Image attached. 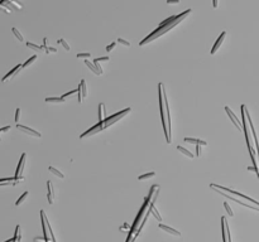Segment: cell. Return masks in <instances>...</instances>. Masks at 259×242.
<instances>
[{
    "label": "cell",
    "instance_id": "1",
    "mask_svg": "<svg viewBox=\"0 0 259 242\" xmlns=\"http://www.w3.org/2000/svg\"><path fill=\"white\" fill-rule=\"evenodd\" d=\"M157 189H158V185H153V187H152V189H151V193H149V196H148V197L146 198V201H144L143 206H142V208H141V212H139V213H138L137 218H135L134 223H133V226H131V228H130V231H129V236H128V240H126V242H130V237L133 236V233H134V232H137L138 227H139V222H141V219H142V218L144 217V213H146V209H147L148 204H149V201H151V198H152V196H153L154 190H157Z\"/></svg>",
    "mask_w": 259,
    "mask_h": 242
},
{
    "label": "cell",
    "instance_id": "2",
    "mask_svg": "<svg viewBox=\"0 0 259 242\" xmlns=\"http://www.w3.org/2000/svg\"><path fill=\"white\" fill-rule=\"evenodd\" d=\"M210 188H218V189H220V190H226V192H229L230 194H235V196L240 197V198H243V199H247V201L252 202L253 204H255V206H258V207H259V202L254 201L253 198H250V197H248V196H245V194H241V193H239V192H235V190H233V189L225 188V187H220V185H218V184H212V183L210 184Z\"/></svg>",
    "mask_w": 259,
    "mask_h": 242
},
{
    "label": "cell",
    "instance_id": "3",
    "mask_svg": "<svg viewBox=\"0 0 259 242\" xmlns=\"http://www.w3.org/2000/svg\"><path fill=\"white\" fill-rule=\"evenodd\" d=\"M131 111L130 109H125V110H123L121 112H118V114H115V115H113V116H110V117H108V119H105L104 120V126H105V129L108 126H110V125H113V124H115L116 121H119L121 117H124L125 115H128V114Z\"/></svg>",
    "mask_w": 259,
    "mask_h": 242
},
{
    "label": "cell",
    "instance_id": "4",
    "mask_svg": "<svg viewBox=\"0 0 259 242\" xmlns=\"http://www.w3.org/2000/svg\"><path fill=\"white\" fill-rule=\"evenodd\" d=\"M212 189H214L216 193H219V194H221V196H224V197H226V198H229V199H231L233 202H236L238 204H241V206H244V207L252 208V209L258 211V212H259V207H258V206H250V204H248V203H245V202H241V201H239V199H236V198H234V197H231V194H226V193H224V192H221V190L218 189V188H212Z\"/></svg>",
    "mask_w": 259,
    "mask_h": 242
},
{
    "label": "cell",
    "instance_id": "5",
    "mask_svg": "<svg viewBox=\"0 0 259 242\" xmlns=\"http://www.w3.org/2000/svg\"><path fill=\"white\" fill-rule=\"evenodd\" d=\"M105 129V126H104V121H99V124L97 125H95L94 127H91L90 130H87L86 133H83V134H81V139H85L86 136H91V135H94V134H97V133H100V131H103Z\"/></svg>",
    "mask_w": 259,
    "mask_h": 242
},
{
    "label": "cell",
    "instance_id": "6",
    "mask_svg": "<svg viewBox=\"0 0 259 242\" xmlns=\"http://www.w3.org/2000/svg\"><path fill=\"white\" fill-rule=\"evenodd\" d=\"M25 159H27V154H22V158H20V161L18 164V167H16V172H15V178H18V179H22L24 180V175H23V170H24V167H25Z\"/></svg>",
    "mask_w": 259,
    "mask_h": 242
},
{
    "label": "cell",
    "instance_id": "7",
    "mask_svg": "<svg viewBox=\"0 0 259 242\" xmlns=\"http://www.w3.org/2000/svg\"><path fill=\"white\" fill-rule=\"evenodd\" d=\"M16 129L18 130H20V131H23L24 134H27V135H31V136H33V138H42V134L39 133V131H36V130H33V129H31V127H28V126H24V125H16Z\"/></svg>",
    "mask_w": 259,
    "mask_h": 242
},
{
    "label": "cell",
    "instance_id": "8",
    "mask_svg": "<svg viewBox=\"0 0 259 242\" xmlns=\"http://www.w3.org/2000/svg\"><path fill=\"white\" fill-rule=\"evenodd\" d=\"M22 179H18V178L13 177V178H4V179H0V187H14L19 183Z\"/></svg>",
    "mask_w": 259,
    "mask_h": 242
},
{
    "label": "cell",
    "instance_id": "9",
    "mask_svg": "<svg viewBox=\"0 0 259 242\" xmlns=\"http://www.w3.org/2000/svg\"><path fill=\"white\" fill-rule=\"evenodd\" d=\"M225 111H226V114L229 115V117L231 119V121H233V124H234L235 126H236V129L238 130H240L241 131V125H240V121L238 120V117L234 115V112L230 110V107H228V106H225Z\"/></svg>",
    "mask_w": 259,
    "mask_h": 242
},
{
    "label": "cell",
    "instance_id": "10",
    "mask_svg": "<svg viewBox=\"0 0 259 242\" xmlns=\"http://www.w3.org/2000/svg\"><path fill=\"white\" fill-rule=\"evenodd\" d=\"M47 188H48V194H47V199H48V203L49 204H52V203H54V189H53V185L52 183H51V180L47 182Z\"/></svg>",
    "mask_w": 259,
    "mask_h": 242
},
{
    "label": "cell",
    "instance_id": "11",
    "mask_svg": "<svg viewBox=\"0 0 259 242\" xmlns=\"http://www.w3.org/2000/svg\"><path fill=\"white\" fill-rule=\"evenodd\" d=\"M20 68H22V65H18V66H15L14 68H13L9 73H6L5 76H4V77L1 78V82H6L8 79H9L10 77H13V76H15L16 73H18V72L20 71Z\"/></svg>",
    "mask_w": 259,
    "mask_h": 242
},
{
    "label": "cell",
    "instance_id": "12",
    "mask_svg": "<svg viewBox=\"0 0 259 242\" xmlns=\"http://www.w3.org/2000/svg\"><path fill=\"white\" fill-rule=\"evenodd\" d=\"M226 37V32H223L221 34H220V37L218 38V40H216V43L214 44V47H212V49H211V54H215L216 53V50L219 49V47L221 45V43H223V40H224V38Z\"/></svg>",
    "mask_w": 259,
    "mask_h": 242
},
{
    "label": "cell",
    "instance_id": "13",
    "mask_svg": "<svg viewBox=\"0 0 259 242\" xmlns=\"http://www.w3.org/2000/svg\"><path fill=\"white\" fill-rule=\"evenodd\" d=\"M159 228H161V230H163V231H166V232H168V233H171V235H173V236H176V237L181 236V232L173 230V228H171V227L164 226V224H162V223H159Z\"/></svg>",
    "mask_w": 259,
    "mask_h": 242
},
{
    "label": "cell",
    "instance_id": "14",
    "mask_svg": "<svg viewBox=\"0 0 259 242\" xmlns=\"http://www.w3.org/2000/svg\"><path fill=\"white\" fill-rule=\"evenodd\" d=\"M221 233H223V241L228 242V235H226V218L221 217Z\"/></svg>",
    "mask_w": 259,
    "mask_h": 242
},
{
    "label": "cell",
    "instance_id": "15",
    "mask_svg": "<svg viewBox=\"0 0 259 242\" xmlns=\"http://www.w3.org/2000/svg\"><path fill=\"white\" fill-rule=\"evenodd\" d=\"M13 242H22V227L19 224L15 228V235L13 237Z\"/></svg>",
    "mask_w": 259,
    "mask_h": 242
},
{
    "label": "cell",
    "instance_id": "16",
    "mask_svg": "<svg viewBox=\"0 0 259 242\" xmlns=\"http://www.w3.org/2000/svg\"><path fill=\"white\" fill-rule=\"evenodd\" d=\"M186 143H190V144H195V145H207L206 141L203 140H198V139H192V138H185L183 139Z\"/></svg>",
    "mask_w": 259,
    "mask_h": 242
},
{
    "label": "cell",
    "instance_id": "17",
    "mask_svg": "<svg viewBox=\"0 0 259 242\" xmlns=\"http://www.w3.org/2000/svg\"><path fill=\"white\" fill-rule=\"evenodd\" d=\"M148 209H149V211H151V213H152V214H153V216H154V217H156L157 219H158V221H159V222H162V217H161V214L158 213V211H157V209H156V207H154V201H153V202H152V203H151V206H149V208H148Z\"/></svg>",
    "mask_w": 259,
    "mask_h": 242
},
{
    "label": "cell",
    "instance_id": "18",
    "mask_svg": "<svg viewBox=\"0 0 259 242\" xmlns=\"http://www.w3.org/2000/svg\"><path fill=\"white\" fill-rule=\"evenodd\" d=\"M106 116H108V114H106V111H105V105L100 104L99 105V117H100V121H104L105 119H108Z\"/></svg>",
    "mask_w": 259,
    "mask_h": 242
},
{
    "label": "cell",
    "instance_id": "19",
    "mask_svg": "<svg viewBox=\"0 0 259 242\" xmlns=\"http://www.w3.org/2000/svg\"><path fill=\"white\" fill-rule=\"evenodd\" d=\"M44 101L48 104H62L65 99H62V97H47Z\"/></svg>",
    "mask_w": 259,
    "mask_h": 242
},
{
    "label": "cell",
    "instance_id": "20",
    "mask_svg": "<svg viewBox=\"0 0 259 242\" xmlns=\"http://www.w3.org/2000/svg\"><path fill=\"white\" fill-rule=\"evenodd\" d=\"M85 63H86V66H87L88 68H90L92 72H94V73H95L96 76H100V75H101V73H100V71L96 68V66L94 65V63H91L90 61H87V59H86V61H85Z\"/></svg>",
    "mask_w": 259,
    "mask_h": 242
},
{
    "label": "cell",
    "instance_id": "21",
    "mask_svg": "<svg viewBox=\"0 0 259 242\" xmlns=\"http://www.w3.org/2000/svg\"><path fill=\"white\" fill-rule=\"evenodd\" d=\"M48 170L51 172V173H53L56 177H58V178H61V179H65V174H63L62 172H59L58 169H56V168H53V167H49L48 168Z\"/></svg>",
    "mask_w": 259,
    "mask_h": 242
},
{
    "label": "cell",
    "instance_id": "22",
    "mask_svg": "<svg viewBox=\"0 0 259 242\" xmlns=\"http://www.w3.org/2000/svg\"><path fill=\"white\" fill-rule=\"evenodd\" d=\"M177 150H178V151H181V153H182V154H183V155L188 156V158H193V154H192V153H191V151H188L187 149H185L183 146L178 145V146H177Z\"/></svg>",
    "mask_w": 259,
    "mask_h": 242
},
{
    "label": "cell",
    "instance_id": "23",
    "mask_svg": "<svg viewBox=\"0 0 259 242\" xmlns=\"http://www.w3.org/2000/svg\"><path fill=\"white\" fill-rule=\"evenodd\" d=\"M11 32H13V34H14L16 38H18V40H19V42H24V37L22 35V33H20L16 28L13 27V28H11Z\"/></svg>",
    "mask_w": 259,
    "mask_h": 242
},
{
    "label": "cell",
    "instance_id": "24",
    "mask_svg": "<svg viewBox=\"0 0 259 242\" xmlns=\"http://www.w3.org/2000/svg\"><path fill=\"white\" fill-rule=\"evenodd\" d=\"M153 177H156V173H154V172H151V173L143 174V175H139L138 179H139V180H146V179H148V178H153Z\"/></svg>",
    "mask_w": 259,
    "mask_h": 242
},
{
    "label": "cell",
    "instance_id": "25",
    "mask_svg": "<svg viewBox=\"0 0 259 242\" xmlns=\"http://www.w3.org/2000/svg\"><path fill=\"white\" fill-rule=\"evenodd\" d=\"M28 196H29V192H24V194H23V196L20 197V198L18 199V201L15 202V206H16V207H19V206L22 204V203H23V202L25 201V199H27V197H28Z\"/></svg>",
    "mask_w": 259,
    "mask_h": 242
},
{
    "label": "cell",
    "instance_id": "26",
    "mask_svg": "<svg viewBox=\"0 0 259 242\" xmlns=\"http://www.w3.org/2000/svg\"><path fill=\"white\" fill-rule=\"evenodd\" d=\"M81 90H82V97L85 99V97H87V88H86V82H85V79H81Z\"/></svg>",
    "mask_w": 259,
    "mask_h": 242
},
{
    "label": "cell",
    "instance_id": "27",
    "mask_svg": "<svg viewBox=\"0 0 259 242\" xmlns=\"http://www.w3.org/2000/svg\"><path fill=\"white\" fill-rule=\"evenodd\" d=\"M27 47L28 48H32V49H34V50H38V52H41L42 49H44L43 48V45H37V44H33V43H27Z\"/></svg>",
    "mask_w": 259,
    "mask_h": 242
},
{
    "label": "cell",
    "instance_id": "28",
    "mask_svg": "<svg viewBox=\"0 0 259 242\" xmlns=\"http://www.w3.org/2000/svg\"><path fill=\"white\" fill-rule=\"evenodd\" d=\"M36 59H37V56H32L31 58H29V59H28V61H27V62H25V63H23V65H22V68H25V67H28V66H31V65H32V63H33V62H34V61H36Z\"/></svg>",
    "mask_w": 259,
    "mask_h": 242
},
{
    "label": "cell",
    "instance_id": "29",
    "mask_svg": "<svg viewBox=\"0 0 259 242\" xmlns=\"http://www.w3.org/2000/svg\"><path fill=\"white\" fill-rule=\"evenodd\" d=\"M57 42H58V43L61 44V45H62V47H63V48H65L66 50H70V44L67 43V42H66L65 39H63V38H61V39H58Z\"/></svg>",
    "mask_w": 259,
    "mask_h": 242
},
{
    "label": "cell",
    "instance_id": "30",
    "mask_svg": "<svg viewBox=\"0 0 259 242\" xmlns=\"http://www.w3.org/2000/svg\"><path fill=\"white\" fill-rule=\"evenodd\" d=\"M224 207H225V209H226V212H228V214H229V216H231V217H234V212H233V209H231V208H230V206H229V204H228V203H226V202H225V203H224Z\"/></svg>",
    "mask_w": 259,
    "mask_h": 242
},
{
    "label": "cell",
    "instance_id": "31",
    "mask_svg": "<svg viewBox=\"0 0 259 242\" xmlns=\"http://www.w3.org/2000/svg\"><path fill=\"white\" fill-rule=\"evenodd\" d=\"M43 48L46 49V52H47V53H57V49L53 48V47H47V45L43 44Z\"/></svg>",
    "mask_w": 259,
    "mask_h": 242
},
{
    "label": "cell",
    "instance_id": "32",
    "mask_svg": "<svg viewBox=\"0 0 259 242\" xmlns=\"http://www.w3.org/2000/svg\"><path fill=\"white\" fill-rule=\"evenodd\" d=\"M118 43H120V44L125 45V47H129V45H130V42L125 40V39H123V38H119V39H118Z\"/></svg>",
    "mask_w": 259,
    "mask_h": 242
},
{
    "label": "cell",
    "instance_id": "33",
    "mask_svg": "<svg viewBox=\"0 0 259 242\" xmlns=\"http://www.w3.org/2000/svg\"><path fill=\"white\" fill-rule=\"evenodd\" d=\"M90 56H91L90 53H78L76 57H77V58H83V59H87V58L90 57Z\"/></svg>",
    "mask_w": 259,
    "mask_h": 242
},
{
    "label": "cell",
    "instance_id": "34",
    "mask_svg": "<svg viewBox=\"0 0 259 242\" xmlns=\"http://www.w3.org/2000/svg\"><path fill=\"white\" fill-rule=\"evenodd\" d=\"M20 111H22L20 109H16V110H15V122L19 121V119H20Z\"/></svg>",
    "mask_w": 259,
    "mask_h": 242
},
{
    "label": "cell",
    "instance_id": "35",
    "mask_svg": "<svg viewBox=\"0 0 259 242\" xmlns=\"http://www.w3.org/2000/svg\"><path fill=\"white\" fill-rule=\"evenodd\" d=\"M94 61L100 63V62H104V61H110V58H109V57H100V58H95Z\"/></svg>",
    "mask_w": 259,
    "mask_h": 242
},
{
    "label": "cell",
    "instance_id": "36",
    "mask_svg": "<svg viewBox=\"0 0 259 242\" xmlns=\"http://www.w3.org/2000/svg\"><path fill=\"white\" fill-rule=\"evenodd\" d=\"M115 45H116L115 42H114V43H111V44H109L108 47H106V50H108V52H110V50H111V49L115 48Z\"/></svg>",
    "mask_w": 259,
    "mask_h": 242
},
{
    "label": "cell",
    "instance_id": "37",
    "mask_svg": "<svg viewBox=\"0 0 259 242\" xmlns=\"http://www.w3.org/2000/svg\"><path fill=\"white\" fill-rule=\"evenodd\" d=\"M10 130V126H5V127H1L0 129V134H3V133H6V131H9Z\"/></svg>",
    "mask_w": 259,
    "mask_h": 242
},
{
    "label": "cell",
    "instance_id": "38",
    "mask_svg": "<svg viewBox=\"0 0 259 242\" xmlns=\"http://www.w3.org/2000/svg\"><path fill=\"white\" fill-rule=\"evenodd\" d=\"M128 228H131L130 226H129V223H124L123 226L120 227V231H123V230H128Z\"/></svg>",
    "mask_w": 259,
    "mask_h": 242
},
{
    "label": "cell",
    "instance_id": "39",
    "mask_svg": "<svg viewBox=\"0 0 259 242\" xmlns=\"http://www.w3.org/2000/svg\"><path fill=\"white\" fill-rule=\"evenodd\" d=\"M167 4H180V0H167Z\"/></svg>",
    "mask_w": 259,
    "mask_h": 242
},
{
    "label": "cell",
    "instance_id": "40",
    "mask_svg": "<svg viewBox=\"0 0 259 242\" xmlns=\"http://www.w3.org/2000/svg\"><path fill=\"white\" fill-rule=\"evenodd\" d=\"M218 1H219V0H212V6L218 8Z\"/></svg>",
    "mask_w": 259,
    "mask_h": 242
},
{
    "label": "cell",
    "instance_id": "41",
    "mask_svg": "<svg viewBox=\"0 0 259 242\" xmlns=\"http://www.w3.org/2000/svg\"><path fill=\"white\" fill-rule=\"evenodd\" d=\"M5 242H13V238H11V240H8V241H5Z\"/></svg>",
    "mask_w": 259,
    "mask_h": 242
},
{
    "label": "cell",
    "instance_id": "42",
    "mask_svg": "<svg viewBox=\"0 0 259 242\" xmlns=\"http://www.w3.org/2000/svg\"><path fill=\"white\" fill-rule=\"evenodd\" d=\"M0 141H1V136H0Z\"/></svg>",
    "mask_w": 259,
    "mask_h": 242
}]
</instances>
